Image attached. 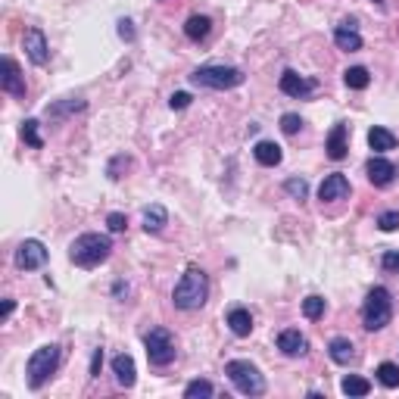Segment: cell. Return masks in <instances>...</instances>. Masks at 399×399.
Returning a JSON list of instances; mask_svg holds the SVG:
<instances>
[{
    "label": "cell",
    "mask_w": 399,
    "mask_h": 399,
    "mask_svg": "<svg viewBox=\"0 0 399 399\" xmlns=\"http://www.w3.org/2000/svg\"><path fill=\"white\" fill-rule=\"evenodd\" d=\"M343 82H346L350 91H365L368 84H372V75H368L365 66H352V69L343 72Z\"/></svg>",
    "instance_id": "obj_25"
},
{
    "label": "cell",
    "mask_w": 399,
    "mask_h": 399,
    "mask_svg": "<svg viewBox=\"0 0 399 399\" xmlns=\"http://www.w3.org/2000/svg\"><path fill=\"white\" fill-rule=\"evenodd\" d=\"M100 365H103V350H94V356H91V378L100 374Z\"/></svg>",
    "instance_id": "obj_39"
},
{
    "label": "cell",
    "mask_w": 399,
    "mask_h": 399,
    "mask_svg": "<svg viewBox=\"0 0 399 399\" xmlns=\"http://www.w3.org/2000/svg\"><path fill=\"white\" fill-rule=\"evenodd\" d=\"M16 269L22 271H34L41 269V265H47V247L41 244V240H22L19 247H16Z\"/></svg>",
    "instance_id": "obj_8"
},
{
    "label": "cell",
    "mask_w": 399,
    "mask_h": 399,
    "mask_svg": "<svg viewBox=\"0 0 399 399\" xmlns=\"http://www.w3.org/2000/svg\"><path fill=\"white\" fill-rule=\"evenodd\" d=\"M253 156H256V163L265 166V169H275V166L284 159V153H281V147H277L275 141H259L256 147H253Z\"/></svg>",
    "instance_id": "obj_20"
},
{
    "label": "cell",
    "mask_w": 399,
    "mask_h": 399,
    "mask_svg": "<svg viewBox=\"0 0 399 399\" xmlns=\"http://www.w3.org/2000/svg\"><path fill=\"white\" fill-rule=\"evenodd\" d=\"M84 106H88V100H82V97H66V100H60V103H50V106H47V119L62 122V119H69V115L82 113Z\"/></svg>",
    "instance_id": "obj_18"
},
{
    "label": "cell",
    "mask_w": 399,
    "mask_h": 399,
    "mask_svg": "<svg viewBox=\"0 0 399 399\" xmlns=\"http://www.w3.org/2000/svg\"><path fill=\"white\" fill-rule=\"evenodd\" d=\"M209 396H216V387L206 378H196L184 387V399H209Z\"/></svg>",
    "instance_id": "obj_27"
},
{
    "label": "cell",
    "mask_w": 399,
    "mask_h": 399,
    "mask_svg": "<svg viewBox=\"0 0 399 399\" xmlns=\"http://www.w3.org/2000/svg\"><path fill=\"white\" fill-rule=\"evenodd\" d=\"M38 119H25L22 122V128H19V135H22V141L28 144V147H34V150H41L44 147V137H41V131H38Z\"/></svg>",
    "instance_id": "obj_28"
},
{
    "label": "cell",
    "mask_w": 399,
    "mask_h": 399,
    "mask_svg": "<svg viewBox=\"0 0 399 399\" xmlns=\"http://www.w3.org/2000/svg\"><path fill=\"white\" fill-rule=\"evenodd\" d=\"M396 135H393L390 128H380V125H374L372 131H368V147L374 150V153H387V150H396Z\"/></svg>",
    "instance_id": "obj_23"
},
{
    "label": "cell",
    "mask_w": 399,
    "mask_h": 399,
    "mask_svg": "<svg viewBox=\"0 0 399 399\" xmlns=\"http://www.w3.org/2000/svg\"><path fill=\"white\" fill-rule=\"evenodd\" d=\"M247 75L237 66H225V62H209V66H200L190 72V82L196 88H212V91H231L237 84H244Z\"/></svg>",
    "instance_id": "obj_3"
},
{
    "label": "cell",
    "mask_w": 399,
    "mask_h": 399,
    "mask_svg": "<svg viewBox=\"0 0 399 399\" xmlns=\"http://www.w3.org/2000/svg\"><path fill=\"white\" fill-rule=\"evenodd\" d=\"M0 88L7 91L10 97H16V100L25 97V75L19 72L13 56H3V78H0Z\"/></svg>",
    "instance_id": "obj_11"
},
{
    "label": "cell",
    "mask_w": 399,
    "mask_h": 399,
    "mask_svg": "<svg viewBox=\"0 0 399 399\" xmlns=\"http://www.w3.org/2000/svg\"><path fill=\"white\" fill-rule=\"evenodd\" d=\"M284 190L293 196V200H306V196H309V184H306L303 178H287Z\"/></svg>",
    "instance_id": "obj_31"
},
{
    "label": "cell",
    "mask_w": 399,
    "mask_h": 399,
    "mask_svg": "<svg viewBox=\"0 0 399 399\" xmlns=\"http://www.w3.org/2000/svg\"><path fill=\"white\" fill-rule=\"evenodd\" d=\"M325 309H328V306H325V299H321V297H306L303 299V315L309 318V321H318V318L325 315Z\"/></svg>",
    "instance_id": "obj_30"
},
{
    "label": "cell",
    "mask_w": 399,
    "mask_h": 399,
    "mask_svg": "<svg viewBox=\"0 0 399 399\" xmlns=\"http://www.w3.org/2000/svg\"><path fill=\"white\" fill-rule=\"evenodd\" d=\"M374 3H384V0H374Z\"/></svg>",
    "instance_id": "obj_42"
},
{
    "label": "cell",
    "mask_w": 399,
    "mask_h": 399,
    "mask_svg": "<svg viewBox=\"0 0 399 399\" xmlns=\"http://www.w3.org/2000/svg\"><path fill=\"white\" fill-rule=\"evenodd\" d=\"M106 225H109V231H113V234H122V231L128 228V218H125L122 212H109V216H106Z\"/></svg>",
    "instance_id": "obj_35"
},
{
    "label": "cell",
    "mask_w": 399,
    "mask_h": 399,
    "mask_svg": "<svg viewBox=\"0 0 399 399\" xmlns=\"http://www.w3.org/2000/svg\"><path fill=\"white\" fill-rule=\"evenodd\" d=\"M350 178L340 175V172H334V175H328L325 181H321V187H318V200H325V203H334V200H346L350 196Z\"/></svg>",
    "instance_id": "obj_12"
},
{
    "label": "cell",
    "mask_w": 399,
    "mask_h": 399,
    "mask_svg": "<svg viewBox=\"0 0 399 399\" xmlns=\"http://www.w3.org/2000/svg\"><path fill=\"white\" fill-rule=\"evenodd\" d=\"M166 225H169V212H166V206H159V203L144 206V231H147V234H159Z\"/></svg>",
    "instance_id": "obj_19"
},
{
    "label": "cell",
    "mask_w": 399,
    "mask_h": 399,
    "mask_svg": "<svg viewBox=\"0 0 399 399\" xmlns=\"http://www.w3.org/2000/svg\"><path fill=\"white\" fill-rule=\"evenodd\" d=\"M299 128H303V119H299L297 113H284V115H281V131H284V135H297Z\"/></svg>",
    "instance_id": "obj_32"
},
{
    "label": "cell",
    "mask_w": 399,
    "mask_h": 399,
    "mask_svg": "<svg viewBox=\"0 0 399 399\" xmlns=\"http://www.w3.org/2000/svg\"><path fill=\"white\" fill-rule=\"evenodd\" d=\"M113 293H115V297H122V293H128V287H125V284H122V281H119V284H115V287H113Z\"/></svg>",
    "instance_id": "obj_41"
},
{
    "label": "cell",
    "mask_w": 399,
    "mask_h": 399,
    "mask_svg": "<svg viewBox=\"0 0 399 399\" xmlns=\"http://www.w3.org/2000/svg\"><path fill=\"white\" fill-rule=\"evenodd\" d=\"M393 318V297L387 287H372L362 303V328L365 331H380Z\"/></svg>",
    "instance_id": "obj_5"
},
{
    "label": "cell",
    "mask_w": 399,
    "mask_h": 399,
    "mask_svg": "<svg viewBox=\"0 0 399 399\" xmlns=\"http://www.w3.org/2000/svg\"><path fill=\"white\" fill-rule=\"evenodd\" d=\"M190 100H194V97H190L187 91H178V94H172V97H169V106H172V109H187V106H190Z\"/></svg>",
    "instance_id": "obj_37"
},
{
    "label": "cell",
    "mask_w": 399,
    "mask_h": 399,
    "mask_svg": "<svg viewBox=\"0 0 399 399\" xmlns=\"http://www.w3.org/2000/svg\"><path fill=\"white\" fill-rule=\"evenodd\" d=\"M378 380L387 387V390L399 387V365H393V362H380V365H378Z\"/></svg>",
    "instance_id": "obj_29"
},
{
    "label": "cell",
    "mask_w": 399,
    "mask_h": 399,
    "mask_svg": "<svg viewBox=\"0 0 399 399\" xmlns=\"http://www.w3.org/2000/svg\"><path fill=\"white\" fill-rule=\"evenodd\" d=\"M225 374H228V380L244 393V396H262L265 393L262 372H259L253 362H247V358H234V362H228V365H225Z\"/></svg>",
    "instance_id": "obj_6"
},
{
    "label": "cell",
    "mask_w": 399,
    "mask_h": 399,
    "mask_svg": "<svg viewBox=\"0 0 399 399\" xmlns=\"http://www.w3.org/2000/svg\"><path fill=\"white\" fill-rule=\"evenodd\" d=\"M119 38H122V41H135V25H131V19L119 22Z\"/></svg>",
    "instance_id": "obj_38"
},
{
    "label": "cell",
    "mask_w": 399,
    "mask_h": 399,
    "mask_svg": "<svg viewBox=\"0 0 399 399\" xmlns=\"http://www.w3.org/2000/svg\"><path fill=\"white\" fill-rule=\"evenodd\" d=\"M144 346H147L150 365L166 368V365H172V362H175V340H172V334L166 331V328H153V331H147Z\"/></svg>",
    "instance_id": "obj_7"
},
{
    "label": "cell",
    "mask_w": 399,
    "mask_h": 399,
    "mask_svg": "<svg viewBox=\"0 0 399 399\" xmlns=\"http://www.w3.org/2000/svg\"><path fill=\"white\" fill-rule=\"evenodd\" d=\"M380 269L384 271H399V250H387L380 256Z\"/></svg>",
    "instance_id": "obj_36"
},
{
    "label": "cell",
    "mask_w": 399,
    "mask_h": 399,
    "mask_svg": "<svg viewBox=\"0 0 399 399\" xmlns=\"http://www.w3.org/2000/svg\"><path fill=\"white\" fill-rule=\"evenodd\" d=\"M228 328H231V334H237V337H250V331H253V315H250V309H244V306H234V309L228 312Z\"/></svg>",
    "instance_id": "obj_21"
},
{
    "label": "cell",
    "mask_w": 399,
    "mask_h": 399,
    "mask_svg": "<svg viewBox=\"0 0 399 399\" xmlns=\"http://www.w3.org/2000/svg\"><path fill=\"white\" fill-rule=\"evenodd\" d=\"M109 253H113V240L106 234H82L75 237L72 247H69V259L78 269H97L100 262L109 259Z\"/></svg>",
    "instance_id": "obj_2"
},
{
    "label": "cell",
    "mask_w": 399,
    "mask_h": 399,
    "mask_svg": "<svg viewBox=\"0 0 399 399\" xmlns=\"http://www.w3.org/2000/svg\"><path fill=\"white\" fill-rule=\"evenodd\" d=\"M334 44H337L340 50H346V54L362 50V34L356 32V19H346V22H340V25L334 28Z\"/></svg>",
    "instance_id": "obj_14"
},
{
    "label": "cell",
    "mask_w": 399,
    "mask_h": 399,
    "mask_svg": "<svg viewBox=\"0 0 399 399\" xmlns=\"http://www.w3.org/2000/svg\"><path fill=\"white\" fill-rule=\"evenodd\" d=\"M277 350L284 352V356H306L309 350V340L297 331V328H287V331L277 334Z\"/></svg>",
    "instance_id": "obj_15"
},
{
    "label": "cell",
    "mask_w": 399,
    "mask_h": 399,
    "mask_svg": "<svg viewBox=\"0 0 399 399\" xmlns=\"http://www.w3.org/2000/svg\"><path fill=\"white\" fill-rule=\"evenodd\" d=\"M209 32H212V19L209 16H190L187 22H184V34H187L190 41H206L209 38Z\"/></svg>",
    "instance_id": "obj_24"
},
{
    "label": "cell",
    "mask_w": 399,
    "mask_h": 399,
    "mask_svg": "<svg viewBox=\"0 0 399 399\" xmlns=\"http://www.w3.org/2000/svg\"><path fill=\"white\" fill-rule=\"evenodd\" d=\"M277 88L284 91L287 97H297V100H306V97L315 94L318 84L312 82V78H303V75H297L293 69H284V75H281V82H277Z\"/></svg>",
    "instance_id": "obj_10"
},
{
    "label": "cell",
    "mask_w": 399,
    "mask_h": 399,
    "mask_svg": "<svg viewBox=\"0 0 399 399\" xmlns=\"http://www.w3.org/2000/svg\"><path fill=\"white\" fill-rule=\"evenodd\" d=\"M346 135H350V128H346L343 122H337L331 128V135H328V141H325V150H328V156H331L334 163H340V159H343L346 156Z\"/></svg>",
    "instance_id": "obj_17"
},
{
    "label": "cell",
    "mask_w": 399,
    "mask_h": 399,
    "mask_svg": "<svg viewBox=\"0 0 399 399\" xmlns=\"http://www.w3.org/2000/svg\"><path fill=\"white\" fill-rule=\"evenodd\" d=\"M22 47H25V56L34 66H47L50 44H47V34H44L41 28H28V32L22 34Z\"/></svg>",
    "instance_id": "obj_9"
},
{
    "label": "cell",
    "mask_w": 399,
    "mask_h": 399,
    "mask_svg": "<svg viewBox=\"0 0 399 399\" xmlns=\"http://www.w3.org/2000/svg\"><path fill=\"white\" fill-rule=\"evenodd\" d=\"M16 309V303H13V299H7V303H3V318H10V312H13Z\"/></svg>",
    "instance_id": "obj_40"
},
{
    "label": "cell",
    "mask_w": 399,
    "mask_h": 399,
    "mask_svg": "<svg viewBox=\"0 0 399 399\" xmlns=\"http://www.w3.org/2000/svg\"><path fill=\"white\" fill-rule=\"evenodd\" d=\"M378 228H380V231H396V228H399V212H396V209L380 212V216H378Z\"/></svg>",
    "instance_id": "obj_34"
},
{
    "label": "cell",
    "mask_w": 399,
    "mask_h": 399,
    "mask_svg": "<svg viewBox=\"0 0 399 399\" xmlns=\"http://www.w3.org/2000/svg\"><path fill=\"white\" fill-rule=\"evenodd\" d=\"M340 390H343L346 396H368V393H372V384H368L365 378H358V374H346V378L340 380Z\"/></svg>",
    "instance_id": "obj_26"
},
{
    "label": "cell",
    "mask_w": 399,
    "mask_h": 399,
    "mask_svg": "<svg viewBox=\"0 0 399 399\" xmlns=\"http://www.w3.org/2000/svg\"><path fill=\"white\" fill-rule=\"evenodd\" d=\"M56 368H60V346H56V343L38 346V350L28 356V365H25L28 387H32V390H41V387L54 378Z\"/></svg>",
    "instance_id": "obj_4"
},
{
    "label": "cell",
    "mask_w": 399,
    "mask_h": 399,
    "mask_svg": "<svg viewBox=\"0 0 399 399\" xmlns=\"http://www.w3.org/2000/svg\"><path fill=\"white\" fill-rule=\"evenodd\" d=\"M128 166H131V156H115L113 163H109L106 175L113 178V181H119V178H122V175H119V172H122V169H128Z\"/></svg>",
    "instance_id": "obj_33"
},
{
    "label": "cell",
    "mask_w": 399,
    "mask_h": 399,
    "mask_svg": "<svg viewBox=\"0 0 399 399\" xmlns=\"http://www.w3.org/2000/svg\"><path fill=\"white\" fill-rule=\"evenodd\" d=\"M206 299H209V277H206L203 269L190 265L181 275V281L175 284V290H172V303L181 312H194V309H203Z\"/></svg>",
    "instance_id": "obj_1"
},
{
    "label": "cell",
    "mask_w": 399,
    "mask_h": 399,
    "mask_svg": "<svg viewBox=\"0 0 399 399\" xmlns=\"http://www.w3.org/2000/svg\"><path fill=\"white\" fill-rule=\"evenodd\" d=\"M113 374H115V380H119V387H135V380H137V368H135V358L128 356V352H122V356H115L113 358Z\"/></svg>",
    "instance_id": "obj_16"
},
{
    "label": "cell",
    "mask_w": 399,
    "mask_h": 399,
    "mask_svg": "<svg viewBox=\"0 0 399 399\" xmlns=\"http://www.w3.org/2000/svg\"><path fill=\"white\" fill-rule=\"evenodd\" d=\"M328 356H331L337 365H350V362H356V346L346 337H334L331 343H328Z\"/></svg>",
    "instance_id": "obj_22"
},
{
    "label": "cell",
    "mask_w": 399,
    "mask_h": 399,
    "mask_svg": "<svg viewBox=\"0 0 399 399\" xmlns=\"http://www.w3.org/2000/svg\"><path fill=\"white\" fill-rule=\"evenodd\" d=\"M365 172H368V181H372L374 187H387V184H393V178H396V166H393L390 159H384V156H372Z\"/></svg>",
    "instance_id": "obj_13"
}]
</instances>
